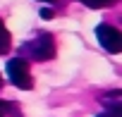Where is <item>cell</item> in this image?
Masks as SVG:
<instances>
[{"label": "cell", "instance_id": "cell-1", "mask_svg": "<svg viewBox=\"0 0 122 117\" xmlns=\"http://www.w3.org/2000/svg\"><path fill=\"white\" fill-rule=\"evenodd\" d=\"M22 53L26 57H31V60H36V62L53 60V57H55V38L50 34H38L34 41H29V43L22 45Z\"/></svg>", "mask_w": 122, "mask_h": 117}, {"label": "cell", "instance_id": "cell-2", "mask_svg": "<svg viewBox=\"0 0 122 117\" xmlns=\"http://www.w3.org/2000/svg\"><path fill=\"white\" fill-rule=\"evenodd\" d=\"M7 79L17 88H22V91L34 88V79H31V72H29V62L24 60V57H12V60H7Z\"/></svg>", "mask_w": 122, "mask_h": 117}, {"label": "cell", "instance_id": "cell-3", "mask_svg": "<svg viewBox=\"0 0 122 117\" xmlns=\"http://www.w3.org/2000/svg\"><path fill=\"white\" fill-rule=\"evenodd\" d=\"M96 38H98V43H101L108 53H112V55H117V53L122 50V34H120L115 26H110V24H98Z\"/></svg>", "mask_w": 122, "mask_h": 117}, {"label": "cell", "instance_id": "cell-4", "mask_svg": "<svg viewBox=\"0 0 122 117\" xmlns=\"http://www.w3.org/2000/svg\"><path fill=\"white\" fill-rule=\"evenodd\" d=\"M10 43H12V38H10V34H7V29H5V24H3V19H0V55H5V53L10 50Z\"/></svg>", "mask_w": 122, "mask_h": 117}, {"label": "cell", "instance_id": "cell-5", "mask_svg": "<svg viewBox=\"0 0 122 117\" xmlns=\"http://www.w3.org/2000/svg\"><path fill=\"white\" fill-rule=\"evenodd\" d=\"M79 3H84L91 10H103V7H112L117 0H79Z\"/></svg>", "mask_w": 122, "mask_h": 117}, {"label": "cell", "instance_id": "cell-6", "mask_svg": "<svg viewBox=\"0 0 122 117\" xmlns=\"http://www.w3.org/2000/svg\"><path fill=\"white\" fill-rule=\"evenodd\" d=\"M98 117H122V107H108V110H103Z\"/></svg>", "mask_w": 122, "mask_h": 117}, {"label": "cell", "instance_id": "cell-7", "mask_svg": "<svg viewBox=\"0 0 122 117\" xmlns=\"http://www.w3.org/2000/svg\"><path fill=\"white\" fill-rule=\"evenodd\" d=\"M41 17H43V19H53V17H55V12H53L50 7H43V10H41Z\"/></svg>", "mask_w": 122, "mask_h": 117}, {"label": "cell", "instance_id": "cell-8", "mask_svg": "<svg viewBox=\"0 0 122 117\" xmlns=\"http://www.w3.org/2000/svg\"><path fill=\"white\" fill-rule=\"evenodd\" d=\"M0 117H7V100H0Z\"/></svg>", "mask_w": 122, "mask_h": 117}, {"label": "cell", "instance_id": "cell-9", "mask_svg": "<svg viewBox=\"0 0 122 117\" xmlns=\"http://www.w3.org/2000/svg\"><path fill=\"white\" fill-rule=\"evenodd\" d=\"M0 86H3V77H0Z\"/></svg>", "mask_w": 122, "mask_h": 117}]
</instances>
